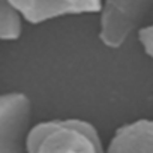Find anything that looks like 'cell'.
<instances>
[{"instance_id":"cell-3","label":"cell","mask_w":153,"mask_h":153,"mask_svg":"<svg viewBox=\"0 0 153 153\" xmlns=\"http://www.w3.org/2000/svg\"><path fill=\"white\" fill-rule=\"evenodd\" d=\"M32 104L24 93H0V153L24 152Z\"/></svg>"},{"instance_id":"cell-6","label":"cell","mask_w":153,"mask_h":153,"mask_svg":"<svg viewBox=\"0 0 153 153\" xmlns=\"http://www.w3.org/2000/svg\"><path fill=\"white\" fill-rule=\"evenodd\" d=\"M24 17L9 0H0V41H15L23 33Z\"/></svg>"},{"instance_id":"cell-7","label":"cell","mask_w":153,"mask_h":153,"mask_svg":"<svg viewBox=\"0 0 153 153\" xmlns=\"http://www.w3.org/2000/svg\"><path fill=\"white\" fill-rule=\"evenodd\" d=\"M138 41H140L144 53L153 59V24L141 27L138 30Z\"/></svg>"},{"instance_id":"cell-5","label":"cell","mask_w":153,"mask_h":153,"mask_svg":"<svg viewBox=\"0 0 153 153\" xmlns=\"http://www.w3.org/2000/svg\"><path fill=\"white\" fill-rule=\"evenodd\" d=\"M107 150L113 153H153V120L140 119L120 126Z\"/></svg>"},{"instance_id":"cell-2","label":"cell","mask_w":153,"mask_h":153,"mask_svg":"<svg viewBox=\"0 0 153 153\" xmlns=\"http://www.w3.org/2000/svg\"><path fill=\"white\" fill-rule=\"evenodd\" d=\"M152 8L153 0H102L99 38L104 45L122 47Z\"/></svg>"},{"instance_id":"cell-4","label":"cell","mask_w":153,"mask_h":153,"mask_svg":"<svg viewBox=\"0 0 153 153\" xmlns=\"http://www.w3.org/2000/svg\"><path fill=\"white\" fill-rule=\"evenodd\" d=\"M20 9L24 20L41 24L65 15L99 12L102 0H9Z\"/></svg>"},{"instance_id":"cell-1","label":"cell","mask_w":153,"mask_h":153,"mask_svg":"<svg viewBox=\"0 0 153 153\" xmlns=\"http://www.w3.org/2000/svg\"><path fill=\"white\" fill-rule=\"evenodd\" d=\"M24 150L30 153H101L104 147L92 123L81 119H63L30 128Z\"/></svg>"}]
</instances>
